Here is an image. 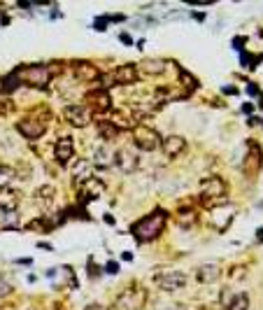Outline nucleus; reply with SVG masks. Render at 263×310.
<instances>
[{"label":"nucleus","instance_id":"obj_24","mask_svg":"<svg viewBox=\"0 0 263 310\" xmlns=\"http://www.w3.org/2000/svg\"><path fill=\"white\" fill-rule=\"evenodd\" d=\"M0 226H3V229H16V226H19V217H16L14 212H5L0 217Z\"/></svg>","mask_w":263,"mask_h":310},{"label":"nucleus","instance_id":"obj_19","mask_svg":"<svg viewBox=\"0 0 263 310\" xmlns=\"http://www.w3.org/2000/svg\"><path fill=\"white\" fill-rule=\"evenodd\" d=\"M114 157H116V154L112 152L110 147H105V145H103V147H96V149H93V157H91V166L103 168V170H105V168H110L112 163H114Z\"/></svg>","mask_w":263,"mask_h":310},{"label":"nucleus","instance_id":"obj_11","mask_svg":"<svg viewBox=\"0 0 263 310\" xmlns=\"http://www.w3.org/2000/svg\"><path fill=\"white\" fill-rule=\"evenodd\" d=\"M114 163L119 166V170H122V173H135L137 166H140L135 149H131V147H122V149H119V152H116V157H114Z\"/></svg>","mask_w":263,"mask_h":310},{"label":"nucleus","instance_id":"obj_20","mask_svg":"<svg viewBox=\"0 0 263 310\" xmlns=\"http://www.w3.org/2000/svg\"><path fill=\"white\" fill-rule=\"evenodd\" d=\"M142 70H145V75H163V72L168 70V63L163 61V59H147V61L142 63Z\"/></svg>","mask_w":263,"mask_h":310},{"label":"nucleus","instance_id":"obj_32","mask_svg":"<svg viewBox=\"0 0 263 310\" xmlns=\"http://www.w3.org/2000/svg\"><path fill=\"white\" fill-rule=\"evenodd\" d=\"M247 91H249V96H258V93H261L256 87H254V84H249V87H247Z\"/></svg>","mask_w":263,"mask_h":310},{"label":"nucleus","instance_id":"obj_25","mask_svg":"<svg viewBox=\"0 0 263 310\" xmlns=\"http://www.w3.org/2000/svg\"><path fill=\"white\" fill-rule=\"evenodd\" d=\"M249 308V299L247 294H238V296H233V303L228 305V310H247Z\"/></svg>","mask_w":263,"mask_h":310},{"label":"nucleus","instance_id":"obj_16","mask_svg":"<svg viewBox=\"0 0 263 310\" xmlns=\"http://www.w3.org/2000/svg\"><path fill=\"white\" fill-rule=\"evenodd\" d=\"M79 193L84 201H96L100 196H105V182H100L98 178H91L89 182H84L79 187Z\"/></svg>","mask_w":263,"mask_h":310},{"label":"nucleus","instance_id":"obj_12","mask_svg":"<svg viewBox=\"0 0 263 310\" xmlns=\"http://www.w3.org/2000/svg\"><path fill=\"white\" fill-rule=\"evenodd\" d=\"M21 203V193L14 187H0V210L3 212H14Z\"/></svg>","mask_w":263,"mask_h":310},{"label":"nucleus","instance_id":"obj_26","mask_svg":"<svg viewBox=\"0 0 263 310\" xmlns=\"http://www.w3.org/2000/svg\"><path fill=\"white\" fill-rule=\"evenodd\" d=\"M12 178H14V170L10 166H0V187H7Z\"/></svg>","mask_w":263,"mask_h":310},{"label":"nucleus","instance_id":"obj_23","mask_svg":"<svg viewBox=\"0 0 263 310\" xmlns=\"http://www.w3.org/2000/svg\"><path fill=\"white\" fill-rule=\"evenodd\" d=\"M177 222H179V226H182V229H191L193 224L198 222V215H196V210H191V208H184V210H179V215H177Z\"/></svg>","mask_w":263,"mask_h":310},{"label":"nucleus","instance_id":"obj_13","mask_svg":"<svg viewBox=\"0 0 263 310\" xmlns=\"http://www.w3.org/2000/svg\"><path fill=\"white\" fill-rule=\"evenodd\" d=\"M72 72L79 82H98L100 80V72L96 70V66L89 61H72Z\"/></svg>","mask_w":263,"mask_h":310},{"label":"nucleus","instance_id":"obj_4","mask_svg":"<svg viewBox=\"0 0 263 310\" xmlns=\"http://www.w3.org/2000/svg\"><path fill=\"white\" fill-rule=\"evenodd\" d=\"M16 77H19L21 84H28V87H37V89H45L51 80V68L47 66H26L14 70Z\"/></svg>","mask_w":263,"mask_h":310},{"label":"nucleus","instance_id":"obj_8","mask_svg":"<svg viewBox=\"0 0 263 310\" xmlns=\"http://www.w3.org/2000/svg\"><path fill=\"white\" fill-rule=\"evenodd\" d=\"M63 114H66V122L75 128H84L91 122V112H89L86 105H68L63 110Z\"/></svg>","mask_w":263,"mask_h":310},{"label":"nucleus","instance_id":"obj_31","mask_svg":"<svg viewBox=\"0 0 263 310\" xmlns=\"http://www.w3.org/2000/svg\"><path fill=\"white\" fill-rule=\"evenodd\" d=\"M84 310H107V308H105V305H100V303H89Z\"/></svg>","mask_w":263,"mask_h":310},{"label":"nucleus","instance_id":"obj_36","mask_svg":"<svg viewBox=\"0 0 263 310\" xmlns=\"http://www.w3.org/2000/svg\"><path fill=\"white\" fill-rule=\"evenodd\" d=\"M258 240H263V229H261V231H258Z\"/></svg>","mask_w":263,"mask_h":310},{"label":"nucleus","instance_id":"obj_15","mask_svg":"<svg viewBox=\"0 0 263 310\" xmlns=\"http://www.w3.org/2000/svg\"><path fill=\"white\" fill-rule=\"evenodd\" d=\"M93 175H91V161L89 159H77L75 163H72V182H75V187L79 189L84 182H89Z\"/></svg>","mask_w":263,"mask_h":310},{"label":"nucleus","instance_id":"obj_37","mask_svg":"<svg viewBox=\"0 0 263 310\" xmlns=\"http://www.w3.org/2000/svg\"><path fill=\"white\" fill-rule=\"evenodd\" d=\"M0 310H3V308H0Z\"/></svg>","mask_w":263,"mask_h":310},{"label":"nucleus","instance_id":"obj_30","mask_svg":"<svg viewBox=\"0 0 263 310\" xmlns=\"http://www.w3.org/2000/svg\"><path fill=\"white\" fill-rule=\"evenodd\" d=\"M89 278H98V268L93 264V259H89Z\"/></svg>","mask_w":263,"mask_h":310},{"label":"nucleus","instance_id":"obj_34","mask_svg":"<svg viewBox=\"0 0 263 310\" xmlns=\"http://www.w3.org/2000/svg\"><path fill=\"white\" fill-rule=\"evenodd\" d=\"M122 259H126V261H131V259H133V255H131V252H124V255H122Z\"/></svg>","mask_w":263,"mask_h":310},{"label":"nucleus","instance_id":"obj_14","mask_svg":"<svg viewBox=\"0 0 263 310\" xmlns=\"http://www.w3.org/2000/svg\"><path fill=\"white\" fill-rule=\"evenodd\" d=\"M86 103L91 107V110L96 112H107L112 107V98H110V91H105V89H96V91H91L89 96H86Z\"/></svg>","mask_w":263,"mask_h":310},{"label":"nucleus","instance_id":"obj_6","mask_svg":"<svg viewBox=\"0 0 263 310\" xmlns=\"http://www.w3.org/2000/svg\"><path fill=\"white\" fill-rule=\"evenodd\" d=\"M154 282L158 285V289L163 292H177L187 287V275L182 270H163L154 278Z\"/></svg>","mask_w":263,"mask_h":310},{"label":"nucleus","instance_id":"obj_21","mask_svg":"<svg viewBox=\"0 0 263 310\" xmlns=\"http://www.w3.org/2000/svg\"><path fill=\"white\" fill-rule=\"evenodd\" d=\"M35 199H37V203H42L45 208H51L56 201V189L49 187V184H45V187H40L35 191Z\"/></svg>","mask_w":263,"mask_h":310},{"label":"nucleus","instance_id":"obj_5","mask_svg":"<svg viewBox=\"0 0 263 310\" xmlns=\"http://www.w3.org/2000/svg\"><path fill=\"white\" fill-rule=\"evenodd\" d=\"M147 303V289L145 287H131L124 289L122 294L116 296L114 308L116 310H142Z\"/></svg>","mask_w":263,"mask_h":310},{"label":"nucleus","instance_id":"obj_3","mask_svg":"<svg viewBox=\"0 0 263 310\" xmlns=\"http://www.w3.org/2000/svg\"><path fill=\"white\" fill-rule=\"evenodd\" d=\"M131 133H133L135 147L142 149V152H154V149H158L163 145L161 135H158L152 126H147V124H135V126L131 128Z\"/></svg>","mask_w":263,"mask_h":310},{"label":"nucleus","instance_id":"obj_17","mask_svg":"<svg viewBox=\"0 0 263 310\" xmlns=\"http://www.w3.org/2000/svg\"><path fill=\"white\" fill-rule=\"evenodd\" d=\"M219 275H221V268H219V264H212V261L198 266V270H196L198 282H203V285H212V282H217Z\"/></svg>","mask_w":263,"mask_h":310},{"label":"nucleus","instance_id":"obj_35","mask_svg":"<svg viewBox=\"0 0 263 310\" xmlns=\"http://www.w3.org/2000/svg\"><path fill=\"white\" fill-rule=\"evenodd\" d=\"M3 91H5V82L0 80V93H3Z\"/></svg>","mask_w":263,"mask_h":310},{"label":"nucleus","instance_id":"obj_10","mask_svg":"<svg viewBox=\"0 0 263 310\" xmlns=\"http://www.w3.org/2000/svg\"><path fill=\"white\" fill-rule=\"evenodd\" d=\"M75 157V140L72 138H61V140H56L54 145V159L58 166H68Z\"/></svg>","mask_w":263,"mask_h":310},{"label":"nucleus","instance_id":"obj_2","mask_svg":"<svg viewBox=\"0 0 263 310\" xmlns=\"http://www.w3.org/2000/svg\"><path fill=\"white\" fill-rule=\"evenodd\" d=\"M226 191H228V187H226V182H224L221 178H205L200 182V201L205 205H221V203H226Z\"/></svg>","mask_w":263,"mask_h":310},{"label":"nucleus","instance_id":"obj_1","mask_svg":"<svg viewBox=\"0 0 263 310\" xmlns=\"http://www.w3.org/2000/svg\"><path fill=\"white\" fill-rule=\"evenodd\" d=\"M166 224H168V212L161 208H156L154 212H149L147 217L137 219V222L131 226V234L137 243H154V240L163 234Z\"/></svg>","mask_w":263,"mask_h":310},{"label":"nucleus","instance_id":"obj_18","mask_svg":"<svg viewBox=\"0 0 263 310\" xmlns=\"http://www.w3.org/2000/svg\"><path fill=\"white\" fill-rule=\"evenodd\" d=\"M161 147H163V154H166V157L177 159L179 154L187 149V140H184V138H179V135H170V138H166V140H163Z\"/></svg>","mask_w":263,"mask_h":310},{"label":"nucleus","instance_id":"obj_28","mask_svg":"<svg viewBox=\"0 0 263 310\" xmlns=\"http://www.w3.org/2000/svg\"><path fill=\"white\" fill-rule=\"evenodd\" d=\"M179 77H182V82H187V87H189V89H196V87H198V82L193 80V77L189 75V72L182 70V72H179Z\"/></svg>","mask_w":263,"mask_h":310},{"label":"nucleus","instance_id":"obj_22","mask_svg":"<svg viewBox=\"0 0 263 310\" xmlns=\"http://www.w3.org/2000/svg\"><path fill=\"white\" fill-rule=\"evenodd\" d=\"M98 135L103 140H114L119 135V126L114 122H98Z\"/></svg>","mask_w":263,"mask_h":310},{"label":"nucleus","instance_id":"obj_27","mask_svg":"<svg viewBox=\"0 0 263 310\" xmlns=\"http://www.w3.org/2000/svg\"><path fill=\"white\" fill-rule=\"evenodd\" d=\"M10 294H12V285L0 275V299H3V296H10Z\"/></svg>","mask_w":263,"mask_h":310},{"label":"nucleus","instance_id":"obj_29","mask_svg":"<svg viewBox=\"0 0 263 310\" xmlns=\"http://www.w3.org/2000/svg\"><path fill=\"white\" fill-rule=\"evenodd\" d=\"M105 273H110V275H116V273H119V266H116V261H110V264L105 266Z\"/></svg>","mask_w":263,"mask_h":310},{"label":"nucleus","instance_id":"obj_33","mask_svg":"<svg viewBox=\"0 0 263 310\" xmlns=\"http://www.w3.org/2000/svg\"><path fill=\"white\" fill-rule=\"evenodd\" d=\"M119 40H122V42H126V45H131V35H126V33H122V37H119Z\"/></svg>","mask_w":263,"mask_h":310},{"label":"nucleus","instance_id":"obj_7","mask_svg":"<svg viewBox=\"0 0 263 310\" xmlns=\"http://www.w3.org/2000/svg\"><path fill=\"white\" fill-rule=\"evenodd\" d=\"M263 166V152L256 143H247V154L242 161V173L245 175H256Z\"/></svg>","mask_w":263,"mask_h":310},{"label":"nucleus","instance_id":"obj_9","mask_svg":"<svg viewBox=\"0 0 263 310\" xmlns=\"http://www.w3.org/2000/svg\"><path fill=\"white\" fill-rule=\"evenodd\" d=\"M16 131L26 138V140H37V138L45 135L47 131V124L40 122V119H33V117H26L16 124Z\"/></svg>","mask_w":263,"mask_h":310}]
</instances>
